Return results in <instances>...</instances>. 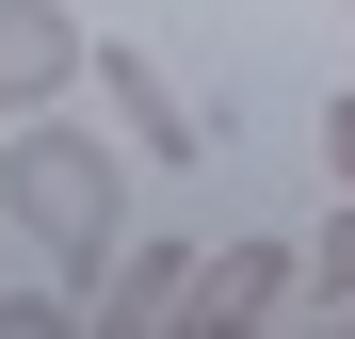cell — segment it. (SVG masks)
Returning a JSON list of instances; mask_svg holds the SVG:
<instances>
[{
  "instance_id": "6da1fadb",
  "label": "cell",
  "mask_w": 355,
  "mask_h": 339,
  "mask_svg": "<svg viewBox=\"0 0 355 339\" xmlns=\"http://www.w3.org/2000/svg\"><path fill=\"white\" fill-rule=\"evenodd\" d=\"M0 243H33L65 291H97L113 243H130V146H97L65 97L49 113H0Z\"/></svg>"
},
{
  "instance_id": "7a4b0ae2",
  "label": "cell",
  "mask_w": 355,
  "mask_h": 339,
  "mask_svg": "<svg viewBox=\"0 0 355 339\" xmlns=\"http://www.w3.org/2000/svg\"><path fill=\"white\" fill-rule=\"evenodd\" d=\"M81 81L113 97V130H130V162H210V113L178 97V81L146 65V49H81Z\"/></svg>"
},
{
  "instance_id": "3957f363",
  "label": "cell",
  "mask_w": 355,
  "mask_h": 339,
  "mask_svg": "<svg viewBox=\"0 0 355 339\" xmlns=\"http://www.w3.org/2000/svg\"><path fill=\"white\" fill-rule=\"evenodd\" d=\"M81 17L65 0H0V113H49V97H81Z\"/></svg>"
},
{
  "instance_id": "277c9868",
  "label": "cell",
  "mask_w": 355,
  "mask_h": 339,
  "mask_svg": "<svg viewBox=\"0 0 355 339\" xmlns=\"http://www.w3.org/2000/svg\"><path fill=\"white\" fill-rule=\"evenodd\" d=\"M291 291H307V243H226V259H194V323H275Z\"/></svg>"
},
{
  "instance_id": "5b68a950",
  "label": "cell",
  "mask_w": 355,
  "mask_h": 339,
  "mask_svg": "<svg viewBox=\"0 0 355 339\" xmlns=\"http://www.w3.org/2000/svg\"><path fill=\"white\" fill-rule=\"evenodd\" d=\"M97 323H194V243H113V291H81Z\"/></svg>"
},
{
  "instance_id": "8992f818",
  "label": "cell",
  "mask_w": 355,
  "mask_h": 339,
  "mask_svg": "<svg viewBox=\"0 0 355 339\" xmlns=\"http://www.w3.org/2000/svg\"><path fill=\"white\" fill-rule=\"evenodd\" d=\"M307 291H323V307L355 323V194H339V226H323V243H307Z\"/></svg>"
},
{
  "instance_id": "52a82bcc",
  "label": "cell",
  "mask_w": 355,
  "mask_h": 339,
  "mask_svg": "<svg viewBox=\"0 0 355 339\" xmlns=\"http://www.w3.org/2000/svg\"><path fill=\"white\" fill-rule=\"evenodd\" d=\"M323 178L355 194V97H323Z\"/></svg>"
},
{
  "instance_id": "ba28073f",
  "label": "cell",
  "mask_w": 355,
  "mask_h": 339,
  "mask_svg": "<svg viewBox=\"0 0 355 339\" xmlns=\"http://www.w3.org/2000/svg\"><path fill=\"white\" fill-rule=\"evenodd\" d=\"M0 291H17V275H0Z\"/></svg>"
}]
</instances>
